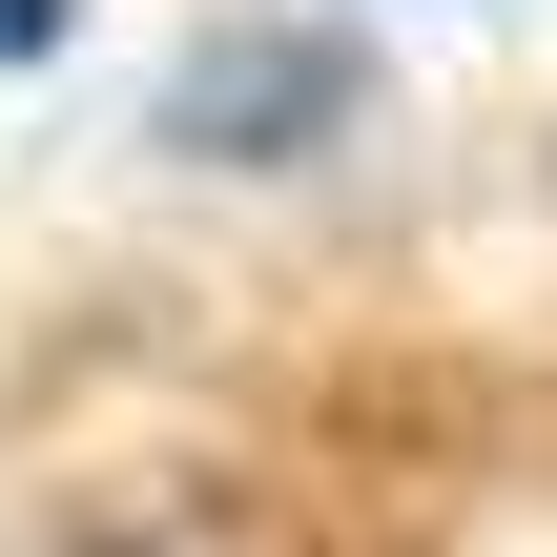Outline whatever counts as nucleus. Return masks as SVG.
Here are the masks:
<instances>
[{"label": "nucleus", "instance_id": "obj_2", "mask_svg": "<svg viewBox=\"0 0 557 557\" xmlns=\"http://www.w3.org/2000/svg\"><path fill=\"white\" fill-rule=\"evenodd\" d=\"M41 557H165V537H41Z\"/></svg>", "mask_w": 557, "mask_h": 557}, {"label": "nucleus", "instance_id": "obj_1", "mask_svg": "<svg viewBox=\"0 0 557 557\" xmlns=\"http://www.w3.org/2000/svg\"><path fill=\"white\" fill-rule=\"evenodd\" d=\"M62 21H83V0H0V62H62Z\"/></svg>", "mask_w": 557, "mask_h": 557}]
</instances>
